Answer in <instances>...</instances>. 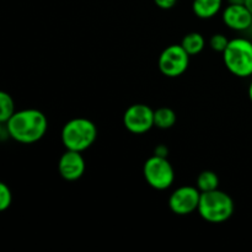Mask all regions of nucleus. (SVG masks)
I'll return each mask as SVG.
<instances>
[{"label": "nucleus", "mask_w": 252, "mask_h": 252, "mask_svg": "<svg viewBox=\"0 0 252 252\" xmlns=\"http://www.w3.org/2000/svg\"><path fill=\"white\" fill-rule=\"evenodd\" d=\"M48 120L37 108H25L15 111L6 122V132L15 142L21 144H33L46 135Z\"/></svg>", "instance_id": "1"}, {"label": "nucleus", "mask_w": 252, "mask_h": 252, "mask_svg": "<svg viewBox=\"0 0 252 252\" xmlns=\"http://www.w3.org/2000/svg\"><path fill=\"white\" fill-rule=\"evenodd\" d=\"M197 212L203 220L212 224H221L233 217L235 203L226 192L217 189L209 192H201Z\"/></svg>", "instance_id": "2"}, {"label": "nucleus", "mask_w": 252, "mask_h": 252, "mask_svg": "<svg viewBox=\"0 0 252 252\" xmlns=\"http://www.w3.org/2000/svg\"><path fill=\"white\" fill-rule=\"evenodd\" d=\"M61 138L65 149L83 153L95 143L97 127L89 118H71L62 128Z\"/></svg>", "instance_id": "3"}, {"label": "nucleus", "mask_w": 252, "mask_h": 252, "mask_svg": "<svg viewBox=\"0 0 252 252\" xmlns=\"http://www.w3.org/2000/svg\"><path fill=\"white\" fill-rule=\"evenodd\" d=\"M223 61L226 69L238 78L252 76V41L236 37L229 41L223 52Z\"/></svg>", "instance_id": "4"}, {"label": "nucleus", "mask_w": 252, "mask_h": 252, "mask_svg": "<svg viewBox=\"0 0 252 252\" xmlns=\"http://www.w3.org/2000/svg\"><path fill=\"white\" fill-rule=\"evenodd\" d=\"M143 175L152 189L165 191L174 185L175 170L167 158L153 155L143 166Z\"/></svg>", "instance_id": "5"}, {"label": "nucleus", "mask_w": 252, "mask_h": 252, "mask_svg": "<svg viewBox=\"0 0 252 252\" xmlns=\"http://www.w3.org/2000/svg\"><path fill=\"white\" fill-rule=\"evenodd\" d=\"M189 54L181 44L167 46L160 53L158 59V66L162 75L167 78H177L186 73L189 65Z\"/></svg>", "instance_id": "6"}, {"label": "nucleus", "mask_w": 252, "mask_h": 252, "mask_svg": "<svg viewBox=\"0 0 252 252\" xmlns=\"http://www.w3.org/2000/svg\"><path fill=\"white\" fill-rule=\"evenodd\" d=\"M123 125L133 134H144L154 127V110L145 103L130 105L123 113Z\"/></svg>", "instance_id": "7"}, {"label": "nucleus", "mask_w": 252, "mask_h": 252, "mask_svg": "<svg viewBox=\"0 0 252 252\" xmlns=\"http://www.w3.org/2000/svg\"><path fill=\"white\" fill-rule=\"evenodd\" d=\"M201 191L196 186H181L169 197V208L176 216H189L198 209Z\"/></svg>", "instance_id": "8"}, {"label": "nucleus", "mask_w": 252, "mask_h": 252, "mask_svg": "<svg viewBox=\"0 0 252 252\" xmlns=\"http://www.w3.org/2000/svg\"><path fill=\"white\" fill-rule=\"evenodd\" d=\"M86 169L85 159L80 152L68 150L61 155L58 160L59 175L65 181H76L84 175Z\"/></svg>", "instance_id": "9"}, {"label": "nucleus", "mask_w": 252, "mask_h": 252, "mask_svg": "<svg viewBox=\"0 0 252 252\" xmlns=\"http://www.w3.org/2000/svg\"><path fill=\"white\" fill-rule=\"evenodd\" d=\"M221 17L225 26L233 31H248L252 24V14L245 4H228Z\"/></svg>", "instance_id": "10"}, {"label": "nucleus", "mask_w": 252, "mask_h": 252, "mask_svg": "<svg viewBox=\"0 0 252 252\" xmlns=\"http://www.w3.org/2000/svg\"><path fill=\"white\" fill-rule=\"evenodd\" d=\"M223 6V0H193L192 10L198 19L208 20L219 14Z\"/></svg>", "instance_id": "11"}, {"label": "nucleus", "mask_w": 252, "mask_h": 252, "mask_svg": "<svg viewBox=\"0 0 252 252\" xmlns=\"http://www.w3.org/2000/svg\"><path fill=\"white\" fill-rule=\"evenodd\" d=\"M182 47H184L185 51L189 54V56H197V54L201 53L202 51L206 47V38L203 37V34H201L199 32H189L186 36H184L181 41Z\"/></svg>", "instance_id": "12"}, {"label": "nucleus", "mask_w": 252, "mask_h": 252, "mask_svg": "<svg viewBox=\"0 0 252 252\" xmlns=\"http://www.w3.org/2000/svg\"><path fill=\"white\" fill-rule=\"evenodd\" d=\"M177 121L176 112L170 107H159L154 110V127L160 129H169Z\"/></svg>", "instance_id": "13"}, {"label": "nucleus", "mask_w": 252, "mask_h": 252, "mask_svg": "<svg viewBox=\"0 0 252 252\" xmlns=\"http://www.w3.org/2000/svg\"><path fill=\"white\" fill-rule=\"evenodd\" d=\"M196 187L201 192H209L219 187V177L212 170H204L197 176Z\"/></svg>", "instance_id": "14"}, {"label": "nucleus", "mask_w": 252, "mask_h": 252, "mask_svg": "<svg viewBox=\"0 0 252 252\" xmlns=\"http://www.w3.org/2000/svg\"><path fill=\"white\" fill-rule=\"evenodd\" d=\"M15 113L14 98L6 91L0 90V122L6 123Z\"/></svg>", "instance_id": "15"}, {"label": "nucleus", "mask_w": 252, "mask_h": 252, "mask_svg": "<svg viewBox=\"0 0 252 252\" xmlns=\"http://www.w3.org/2000/svg\"><path fill=\"white\" fill-rule=\"evenodd\" d=\"M12 203V193L10 187L2 181H0V212L9 209Z\"/></svg>", "instance_id": "16"}, {"label": "nucleus", "mask_w": 252, "mask_h": 252, "mask_svg": "<svg viewBox=\"0 0 252 252\" xmlns=\"http://www.w3.org/2000/svg\"><path fill=\"white\" fill-rule=\"evenodd\" d=\"M229 41L225 37V34L223 33H214L213 36L209 38V47H211L213 51L218 52V53H223L225 51L226 46H228Z\"/></svg>", "instance_id": "17"}, {"label": "nucleus", "mask_w": 252, "mask_h": 252, "mask_svg": "<svg viewBox=\"0 0 252 252\" xmlns=\"http://www.w3.org/2000/svg\"><path fill=\"white\" fill-rule=\"evenodd\" d=\"M155 5L162 10H170L176 5L177 0H154Z\"/></svg>", "instance_id": "18"}, {"label": "nucleus", "mask_w": 252, "mask_h": 252, "mask_svg": "<svg viewBox=\"0 0 252 252\" xmlns=\"http://www.w3.org/2000/svg\"><path fill=\"white\" fill-rule=\"evenodd\" d=\"M167 153H169V149H167L166 145L164 144L158 145V147L154 149V155H158V157L167 158Z\"/></svg>", "instance_id": "19"}, {"label": "nucleus", "mask_w": 252, "mask_h": 252, "mask_svg": "<svg viewBox=\"0 0 252 252\" xmlns=\"http://www.w3.org/2000/svg\"><path fill=\"white\" fill-rule=\"evenodd\" d=\"M229 4H245V0H228Z\"/></svg>", "instance_id": "20"}, {"label": "nucleus", "mask_w": 252, "mask_h": 252, "mask_svg": "<svg viewBox=\"0 0 252 252\" xmlns=\"http://www.w3.org/2000/svg\"><path fill=\"white\" fill-rule=\"evenodd\" d=\"M245 6L250 10V12L252 14V0H245Z\"/></svg>", "instance_id": "21"}, {"label": "nucleus", "mask_w": 252, "mask_h": 252, "mask_svg": "<svg viewBox=\"0 0 252 252\" xmlns=\"http://www.w3.org/2000/svg\"><path fill=\"white\" fill-rule=\"evenodd\" d=\"M249 98H250V101H251V103H252V80H251V83H250V85H249Z\"/></svg>", "instance_id": "22"}, {"label": "nucleus", "mask_w": 252, "mask_h": 252, "mask_svg": "<svg viewBox=\"0 0 252 252\" xmlns=\"http://www.w3.org/2000/svg\"><path fill=\"white\" fill-rule=\"evenodd\" d=\"M2 125H4V123L0 122V135H1V133H2Z\"/></svg>", "instance_id": "23"}, {"label": "nucleus", "mask_w": 252, "mask_h": 252, "mask_svg": "<svg viewBox=\"0 0 252 252\" xmlns=\"http://www.w3.org/2000/svg\"><path fill=\"white\" fill-rule=\"evenodd\" d=\"M250 31L252 32V24H251V27H250Z\"/></svg>", "instance_id": "24"}]
</instances>
